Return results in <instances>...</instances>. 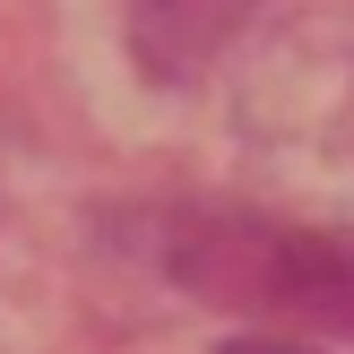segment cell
Listing matches in <instances>:
<instances>
[{"instance_id": "3", "label": "cell", "mask_w": 354, "mask_h": 354, "mask_svg": "<svg viewBox=\"0 0 354 354\" xmlns=\"http://www.w3.org/2000/svg\"><path fill=\"white\" fill-rule=\"evenodd\" d=\"M216 354H303V346H286V337H234V346H216Z\"/></svg>"}, {"instance_id": "2", "label": "cell", "mask_w": 354, "mask_h": 354, "mask_svg": "<svg viewBox=\"0 0 354 354\" xmlns=\"http://www.w3.org/2000/svg\"><path fill=\"white\" fill-rule=\"evenodd\" d=\"M251 0H138V61L156 78H190L225 35L242 26Z\"/></svg>"}, {"instance_id": "1", "label": "cell", "mask_w": 354, "mask_h": 354, "mask_svg": "<svg viewBox=\"0 0 354 354\" xmlns=\"http://www.w3.org/2000/svg\"><path fill=\"white\" fill-rule=\"evenodd\" d=\"M173 277L216 311H277L354 337V259L328 251L320 234L251 216H190L173 234Z\"/></svg>"}]
</instances>
